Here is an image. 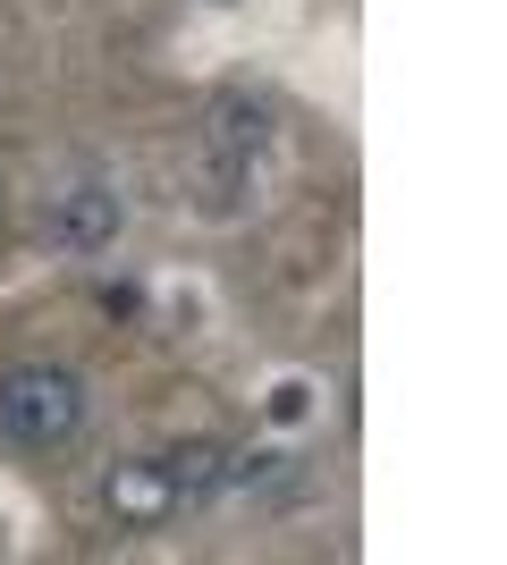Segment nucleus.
<instances>
[{"label":"nucleus","instance_id":"1","mask_svg":"<svg viewBox=\"0 0 507 565\" xmlns=\"http://www.w3.org/2000/svg\"><path fill=\"white\" fill-rule=\"evenodd\" d=\"M0 430L18 439V448H76V430H85V380L60 372V363H18V372H0Z\"/></svg>","mask_w":507,"mask_h":565},{"label":"nucleus","instance_id":"2","mask_svg":"<svg viewBox=\"0 0 507 565\" xmlns=\"http://www.w3.org/2000/svg\"><path fill=\"white\" fill-rule=\"evenodd\" d=\"M102 507L119 515V532H161V523L178 515V490H169L161 456H136V465H110V481H102Z\"/></svg>","mask_w":507,"mask_h":565},{"label":"nucleus","instance_id":"3","mask_svg":"<svg viewBox=\"0 0 507 565\" xmlns=\"http://www.w3.org/2000/svg\"><path fill=\"white\" fill-rule=\"evenodd\" d=\"M119 236V194H102V186H76L51 203V245H68V254H102Z\"/></svg>","mask_w":507,"mask_h":565},{"label":"nucleus","instance_id":"4","mask_svg":"<svg viewBox=\"0 0 507 565\" xmlns=\"http://www.w3.org/2000/svg\"><path fill=\"white\" fill-rule=\"evenodd\" d=\"M161 472H169V490H178V507H187V498H212V490H229V448H220V439H187V448L161 456Z\"/></svg>","mask_w":507,"mask_h":565},{"label":"nucleus","instance_id":"5","mask_svg":"<svg viewBox=\"0 0 507 565\" xmlns=\"http://www.w3.org/2000/svg\"><path fill=\"white\" fill-rule=\"evenodd\" d=\"M263 136H271V110H263V102H220V110H212V143L229 152V161L263 152Z\"/></svg>","mask_w":507,"mask_h":565},{"label":"nucleus","instance_id":"6","mask_svg":"<svg viewBox=\"0 0 507 565\" xmlns=\"http://www.w3.org/2000/svg\"><path fill=\"white\" fill-rule=\"evenodd\" d=\"M305 405H314V388H305V380H288V388H271V414H279V423H296Z\"/></svg>","mask_w":507,"mask_h":565}]
</instances>
